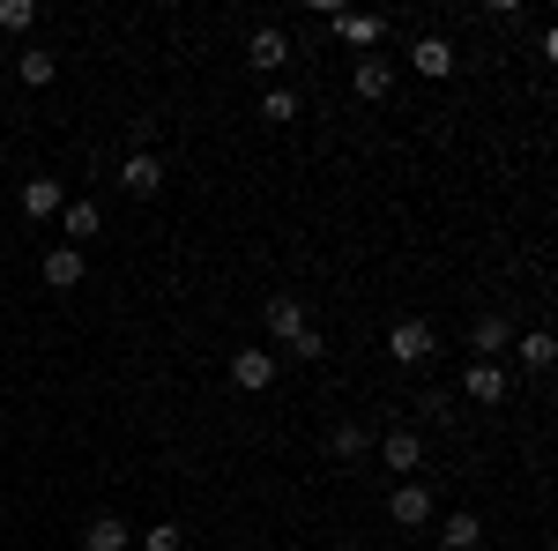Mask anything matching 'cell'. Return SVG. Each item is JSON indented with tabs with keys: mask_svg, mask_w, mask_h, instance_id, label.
Wrapping results in <instances>:
<instances>
[{
	"mask_svg": "<svg viewBox=\"0 0 558 551\" xmlns=\"http://www.w3.org/2000/svg\"><path fill=\"white\" fill-rule=\"evenodd\" d=\"M432 350H439L432 321H395V328H387V358H395V366H425Z\"/></svg>",
	"mask_w": 558,
	"mask_h": 551,
	"instance_id": "cell-1",
	"label": "cell"
},
{
	"mask_svg": "<svg viewBox=\"0 0 558 551\" xmlns=\"http://www.w3.org/2000/svg\"><path fill=\"white\" fill-rule=\"evenodd\" d=\"M260 328H268L276 343H299L305 328H313V321H305V298H291V291L268 298V306H260Z\"/></svg>",
	"mask_w": 558,
	"mask_h": 551,
	"instance_id": "cell-2",
	"label": "cell"
},
{
	"mask_svg": "<svg viewBox=\"0 0 558 551\" xmlns=\"http://www.w3.org/2000/svg\"><path fill=\"white\" fill-rule=\"evenodd\" d=\"M507 343H514V321H507V313H476V321H470V350L484 358V366H492Z\"/></svg>",
	"mask_w": 558,
	"mask_h": 551,
	"instance_id": "cell-3",
	"label": "cell"
},
{
	"mask_svg": "<svg viewBox=\"0 0 558 551\" xmlns=\"http://www.w3.org/2000/svg\"><path fill=\"white\" fill-rule=\"evenodd\" d=\"M387 514H395V529H425L432 522V492L425 484H395V492H387Z\"/></svg>",
	"mask_w": 558,
	"mask_h": 551,
	"instance_id": "cell-4",
	"label": "cell"
},
{
	"mask_svg": "<svg viewBox=\"0 0 558 551\" xmlns=\"http://www.w3.org/2000/svg\"><path fill=\"white\" fill-rule=\"evenodd\" d=\"M120 187H128L134 202H149V194L165 187V165H157V149H134L128 165H120Z\"/></svg>",
	"mask_w": 558,
	"mask_h": 551,
	"instance_id": "cell-5",
	"label": "cell"
},
{
	"mask_svg": "<svg viewBox=\"0 0 558 551\" xmlns=\"http://www.w3.org/2000/svg\"><path fill=\"white\" fill-rule=\"evenodd\" d=\"M380 455H387V469H395V477H410V469L425 463V440H417L410 424H395V432L380 440Z\"/></svg>",
	"mask_w": 558,
	"mask_h": 551,
	"instance_id": "cell-6",
	"label": "cell"
},
{
	"mask_svg": "<svg viewBox=\"0 0 558 551\" xmlns=\"http://www.w3.org/2000/svg\"><path fill=\"white\" fill-rule=\"evenodd\" d=\"M410 68L432 75V83H447V75H454V45H447V38H417V45H410Z\"/></svg>",
	"mask_w": 558,
	"mask_h": 551,
	"instance_id": "cell-7",
	"label": "cell"
},
{
	"mask_svg": "<svg viewBox=\"0 0 558 551\" xmlns=\"http://www.w3.org/2000/svg\"><path fill=\"white\" fill-rule=\"evenodd\" d=\"M246 60H254L260 75H276V68H291V38L268 23V31H254V45H246Z\"/></svg>",
	"mask_w": 558,
	"mask_h": 551,
	"instance_id": "cell-8",
	"label": "cell"
},
{
	"mask_svg": "<svg viewBox=\"0 0 558 551\" xmlns=\"http://www.w3.org/2000/svg\"><path fill=\"white\" fill-rule=\"evenodd\" d=\"M231 381L246 387V395H260V387L276 381V350H239L231 358Z\"/></svg>",
	"mask_w": 558,
	"mask_h": 551,
	"instance_id": "cell-9",
	"label": "cell"
},
{
	"mask_svg": "<svg viewBox=\"0 0 558 551\" xmlns=\"http://www.w3.org/2000/svg\"><path fill=\"white\" fill-rule=\"evenodd\" d=\"M38 268H45V284H52V291H75V284H83V247H52Z\"/></svg>",
	"mask_w": 558,
	"mask_h": 551,
	"instance_id": "cell-10",
	"label": "cell"
},
{
	"mask_svg": "<svg viewBox=\"0 0 558 551\" xmlns=\"http://www.w3.org/2000/svg\"><path fill=\"white\" fill-rule=\"evenodd\" d=\"M68 209V194H60V179H23V216H60Z\"/></svg>",
	"mask_w": 558,
	"mask_h": 551,
	"instance_id": "cell-11",
	"label": "cell"
},
{
	"mask_svg": "<svg viewBox=\"0 0 558 551\" xmlns=\"http://www.w3.org/2000/svg\"><path fill=\"white\" fill-rule=\"evenodd\" d=\"M462 387H470V403H499V395H507V366H484V358H476L470 373H462Z\"/></svg>",
	"mask_w": 558,
	"mask_h": 551,
	"instance_id": "cell-12",
	"label": "cell"
},
{
	"mask_svg": "<svg viewBox=\"0 0 558 551\" xmlns=\"http://www.w3.org/2000/svg\"><path fill=\"white\" fill-rule=\"evenodd\" d=\"M476 544H484V522H476L470 507L447 514V529H439V551H476Z\"/></svg>",
	"mask_w": 558,
	"mask_h": 551,
	"instance_id": "cell-13",
	"label": "cell"
},
{
	"mask_svg": "<svg viewBox=\"0 0 558 551\" xmlns=\"http://www.w3.org/2000/svg\"><path fill=\"white\" fill-rule=\"evenodd\" d=\"M365 447H373V432H365V424H357V418H343V424H336V432H328V455H336V463H357Z\"/></svg>",
	"mask_w": 558,
	"mask_h": 551,
	"instance_id": "cell-14",
	"label": "cell"
},
{
	"mask_svg": "<svg viewBox=\"0 0 558 551\" xmlns=\"http://www.w3.org/2000/svg\"><path fill=\"white\" fill-rule=\"evenodd\" d=\"M83 551H128V522L120 514H97L83 529Z\"/></svg>",
	"mask_w": 558,
	"mask_h": 551,
	"instance_id": "cell-15",
	"label": "cell"
},
{
	"mask_svg": "<svg viewBox=\"0 0 558 551\" xmlns=\"http://www.w3.org/2000/svg\"><path fill=\"white\" fill-rule=\"evenodd\" d=\"M521 366H529V373H551V366H558L551 328H529V336H521Z\"/></svg>",
	"mask_w": 558,
	"mask_h": 551,
	"instance_id": "cell-16",
	"label": "cell"
},
{
	"mask_svg": "<svg viewBox=\"0 0 558 551\" xmlns=\"http://www.w3.org/2000/svg\"><path fill=\"white\" fill-rule=\"evenodd\" d=\"M350 89H357V97H387V89H395V68H387V60H357Z\"/></svg>",
	"mask_w": 558,
	"mask_h": 551,
	"instance_id": "cell-17",
	"label": "cell"
},
{
	"mask_svg": "<svg viewBox=\"0 0 558 551\" xmlns=\"http://www.w3.org/2000/svg\"><path fill=\"white\" fill-rule=\"evenodd\" d=\"M15 75H23V83H31V89H45V83H52V75H60V60H52V52H38V45H31V52H23V60H15Z\"/></svg>",
	"mask_w": 558,
	"mask_h": 551,
	"instance_id": "cell-18",
	"label": "cell"
},
{
	"mask_svg": "<svg viewBox=\"0 0 558 551\" xmlns=\"http://www.w3.org/2000/svg\"><path fill=\"white\" fill-rule=\"evenodd\" d=\"M260 120H268V128H283V120H299V97H291V89L276 83L268 97H260Z\"/></svg>",
	"mask_w": 558,
	"mask_h": 551,
	"instance_id": "cell-19",
	"label": "cell"
},
{
	"mask_svg": "<svg viewBox=\"0 0 558 551\" xmlns=\"http://www.w3.org/2000/svg\"><path fill=\"white\" fill-rule=\"evenodd\" d=\"M60 224H68V239H97V202H68Z\"/></svg>",
	"mask_w": 558,
	"mask_h": 551,
	"instance_id": "cell-20",
	"label": "cell"
},
{
	"mask_svg": "<svg viewBox=\"0 0 558 551\" xmlns=\"http://www.w3.org/2000/svg\"><path fill=\"white\" fill-rule=\"evenodd\" d=\"M336 38H350V45H373V38H380V15H336Z\"/></svg>",
	"mask_w": 558,
	"mask_h": 551,
	"instance_id": "cell-21",
	"label": "cell"
},
{
	"mask_svg": "<svg viewBox=\"0 0 558 551\" xmlns=\"http://www.w3.org/2000/svg\"><path fill=\"white\" fill-rule=\"evenodd\" d=\"M31 23H38L31 0H0V31H31Z\"/></svg>",
	"mask_w": 558,
	"mask_h": 551,
	"instance_id": "cell-22",
	"label": "cell"
},
{
	"mask_svg": "<svg viewBox=\"0 0 558 551\" xmlns=\"http://www.w3.org/2000/svg\"><path fill=\"white\" fill-rule=\"evenodd\" d=\"M142 551H186V537H179L172 522H157V529H149V537H142Z\"/></svg>",
	"mask_w": 558,
	"mask_h": 551,
	"instance_id": "cell-23",
	"label": "cell"
}]
</instances>
